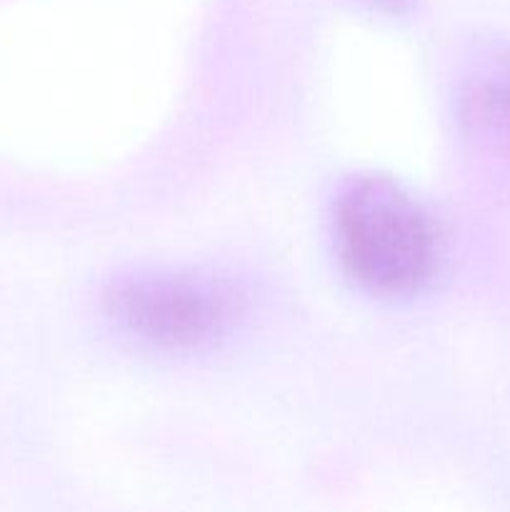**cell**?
I'll return each mask as SVG.
<instances>
[{
    "label": "cell",
    "mask_w": 510,
    "mask_h": 512,
    "mask_svg": "<svg viewBox=\"0 0 510 512\" xmlns=\"http://www.w3.org/2000/svg\"><path fill=\"white\" fill-rule=\"evenodd\" d=\"M458 118L480 145L510 153V43L475 48L458 88Z\"/></svg>",
    "instance_id": "3957f363"
},
{
    "label": "cell",
    "mask_w": 510,
    "mask_h": 512,
    "mask_svg": "<svg viewBox=\"0 0 510 512\" xmlns=\"http://www.w3.org/2000/svg\"><path fill=\"white\" fill-rule=\"evenodd\" d=\"M335 255L363 293L405 300L438 273L440 235L433 215L385 175H358L333 205Z\"/></svg>",
    "instance_id": "6da1fadb"
},
{
    "label": "cell",
    "mask_w": 510,
    "mask_h": 512,
    "mask_svg": "<svg viewBox=\"0 0 510 512\" xmlns=\"http://www.w3.org/2000/svg\"><path fill=\"white\" fill-rule=\"evenodd\" d=\"M358 3H365V5H370V8L390 10V13H395V10H403L410 0H358Z\"/></svg>",
    "instance_id": "277c9868"
},
{
    "label": "cell",
    "mask_w": 510,
    "mask_h": 512,
    "mask_svg": "<svg viewBox=\"0 0 510 512\" xmlns=\"http://www.w3.org/2000/svg\"><path fill=\"white\" fill-rule=\"evenodd\" d=\"M110 323L135 343L163 353L213 348L243 313L225 280L193 270H145L115 280L105 293Z\"/></svg>",
    "instance_id": "7a4b0ae2"
}]
</instances>
